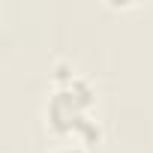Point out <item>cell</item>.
Returning a JSON list of instances; mask_svg holds the SVG:
<instances>
[{
  "label": "cell",
  "instance_id": "6da1fadb",
  "mask_svg": "<svg viewBox=\"0 0 153 153\" xmlns=\"http://www.w3.org/2000/svg\"><path fill=\"white\" fill-rule=\"evenodd\" d=\"M93 105H96L93 84L84 75H72V78L54 84L45 105V120L57 138L90 147L102 141V126L93 117Z\"/></svg>",
  "mask_w": 153,
  "mask_h": 153
},
{
  "label": "cell",
  "instance_id": "7a4b0ae2",
  "mask_svg": "<svg viewBox=\"0 0 153 153\" xmlns=\"http://www.w3.org/2000/svg\"><path fill=\"white\" fill-rule=\"evenodd\" d=\"M51 153H87V147H81V144H69V141H63V144H57Z\"/></svg>",
  "mask_w": 153,
  "mask_h": 153
}]
</instances>
